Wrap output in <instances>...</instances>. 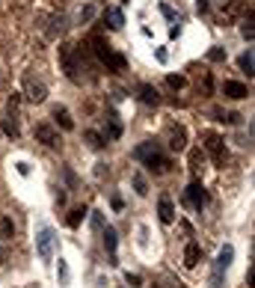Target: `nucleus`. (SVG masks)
I'll use <instances>...</instances> for the list:
<instances>
[{"label": "nucleus", "mask_w": 255, "mask_h": 288, "mask_svg": "<svg viewBox=\"0 0 255 288\" xmlns=\"http://www.w3.org/2000/svg\"><path fill=\"white\" fill-rule=\"evenodd\" d=\"M134 158L143 160V163H146V169H149V172H155V175L169 172V158L160 152V146L155 143V140H146L143 146H137V149H134Z\"/></svg>", "instance_id": "1"}, {"label": "nucleus", "mask_w": 255, "mask_h": 288, "mask_svg": "<svg viewBox=\"0 0 255 288\" xmlns=\"http://www.w3.org/2000/svg\"><path fill=\"white\" fill-rule=\"evenodd\" d=\"M92 51H95L98 60L107 65V71H125L128 60L122 57V54H116V51H113V45H107L101 36H95V39H92Z\"/></svg>", "instance_id": "2"}, {"label": "nucleus", "mask_w": 255, "mask_h": 288, "mask_svg": "<svg viewBox=\"0 0 255 288\" xmlns=\"http://www.w3.org/2000/svg\"><path fill=\"white\" fill-rule=\"evenodd\" d=\"M231 258H234V247H231V244H225L223 250H220V256H217V261H214L211 288H223V276H225V270H228V264H231Z\"/></svg>", "instance_id": "3"}, {"label": "nucleus", "mask_w": 255, "mask_h": 288, "mask_svg": "<svg viewBox=\"0 0 255 288\" xmlns=\"http://www.w3.org/2000/svg\"><path fill=\"white\" fill-rule=\"evenodd\" d=\"M54 244H57V238H54V229H51V226H39L36 247H39V258H42L45 264H51V258H54Z\"/></svg>", "instance_id": "4"}, {"label": "nucleus", "mask_w": 255, "mask_h": 288, "mask_svg": "<svg viewBox=\"0 0 255 288\" xmlns=\"http://www.w3.org/2000/svg\"><path fill=\"white\" fill-rule=\"evenodd\" d=\"M184 196H187L193 211H205V208H208V190H205V184H202L199 178H193L190 184H187Z\"/></svg>", "instance_id": "5"}, {"label": "nucleus", "mask_w": 255, "mask_h": 288, "mask_svg": "<svg viewBox=\"0 0 255 288\" xmlns=\"http://www.w3.org/2000/svg\"><path fill=\"white\" fill-rule=\"evenodd\" d=\"M205 149L211 152V160H214L217 166H225V143H223L220 134L208 131V134H205Z\"/></svg>", "instance_id": "6"}, {"label": "nucleus", "mask_w": 255, "mask_h": 288, "mask_svg": "<svg viewBox=\"0 0 255 288\" xmlns=\"http://www.w3.org/2000/svg\"><path fill=\"white\" fill-rule=\"evenodd\" d=\"M60 60H63V68L71 80H80V65H77V57H74V45H63L60 48Z\"/></svg>", "instance_id": "7"}, {"label": "nucleus", "mask_w": 255, "mask_h": 288, "mask_svg": "<svg viewBox=\"0 0 255 288\" xmlns=\"http://www.w3.org/2000/svg\"><path fill=\"white\" fill-rule=\"evenodd\" d=\"M158 217H160V223H163V226L175 223V205H172V199H169V196H160V199H158Z\"/></svg>", "instance_id": "8"}, {"label": "nucleus", "mask_w": 255, "mask_h": 288, "mask_svg": "<svg viewBox=\"0 0 255 288\" xmlns=\"http://www.w3.org/2000/svg\"><path fill=\"white\" fill-rule=\"evenodd\" d=\"M36 140H42V143H45V146H51V149H57V146H60V134L51 128V125H45V122H42V125H36Z\"/></svg>", "instance_id": "9"}, {"label": "nucleus", "mask_w": 255, "mask_h": 288, "mask_svg": "<svg viewBox=\"0 0 255 288\" xmlns=\"http://www.w3.org/2000/svg\"><path fill=\"white\" fill-rule=\"evenodd\" d=\"M104 247H107V253H110V264H119V258H116L119 235H116V229H113V226H107V229H104Z\"/></svg>", "instance_id": "10"}, {"label": "nucleus", "mask_w": 255, "mask_h": 288, "mask_svg": "<svg viewBox=\"0 0 255 288\" xmlns=\"http://www.w3.org/2000/svg\"><path fill=\"white\" fill-rule=\"evenodd\" d=\"M137 92H140V101H143V104H152V107H158L160 104V92L152 86V83H140Z\"/></svg>", "instance_id": "11"}, {"label": "nucleus", "mask_w": 255, "mask_h": 288, "mask_svg": "<svg viewBox=\"0 0 255 288\" xmlns=\"http://www.w3.org/2000/svg\"><path fill=\"white\" fill-rule=\"evenodd\" d=\"M184 146H187L184 128H181V125H172V128H169V149H172V152H181Z\"/></svg>", "instance_id": "12"}, {"label": "nucleus", "mask_w": 255, "mask_h": 288, "mask_svg": "<svg viewBox=\"0 0 255 288\" xmlns=\"http://www.w3.org/2000/svg\"><path fill=\"white\" fill-rule=\"evenodd\" d=\"M223 95H225V98H234V101H240V98L249 95V89H246L243 83H237V80H225V83H223Z\"/></svg>", "instance_id": "13"}, {"label": "nucleus", "mask_w": 255, "mask_h": 288, "mask_svg": "<svg viewBox=\"0 0 255 288\" xmlns=\"http://www.w3.org/2000/svg\"><path fill=\"white\" fill-rule=\"evenodd\" d=\"M202 261V247H199V241H187V247H184V264L187 267H196Z\"/></svg>", "instance_id": "14"}, {"label": "nucleus", "mask_w": 255, "mask_h": 288, "mask_svg": "<svg viewBox=\"0 0 255 288\" xmlns=\"http://www.w3.org/2000/svg\"><path fill=\"white\" fill-rule=\"evenodd\" d=\"M104 21H107L110 30H119V27L125 24V15H122V9H107V12H104Z\"/></svg>", "instance_id": "15"}, {"label": "nucleus", "mask_w": 255, "mask_h": 288, "mask_svg": "<svg viewBox=\"0 0 255 288\" xmlns=\"http://www.w3.org/2000/svg\"><path fill=\"white\" fill-rule=\"evenodd\" d=\"M54 119H57V125L63 131H74V122H71V116H68L65 107H57V110H54Z\"/></svg>", "instance_id": "16"}, {"label": "nucleus", "mask_w": 255, "mask_h": 288, "mask_svg": "<svg viewBox=\"0 0 255 288\" xmlns=\"http://www.w3.org/2000/svg\"><path fill=\"white\" fill-rule=\"evenodd\" d=\"M116 137H122V122H119V116L113 113V116H110V125H107V134H104V140H116Z\"/></svg>", "instance_id": "17"}, {"label": "nucleus", "mask_w": 255, "mask_h": 288, "mask_svg": "<svg viewBox=\"0 0 255 288\" xmlns=\"http://www.w3.org/2000/svg\"><path fill=\"white\" fill-rule=\"evenodd\" d=\"M83 140H86V143H89L92 149H104V146H107L104 134H98V131H86V134H83Z\"/></svg>", "instance_id": "18"}, {"label": "nucleus", "mask_w": 255, "mask_h": 288, "mask_svg": "<svg viewBox=\"0 0 255 288\" xmlns=\"http://www.w3.org/2000/svg\"><path fill=\"white\" fill-rule=\"evenodd\" d=\"M237 65H240V68H243V71H246V74H249V77H252V71H255V60H252V51H246V54H240V57H237Z\"/></svg>", "instance_id": "19"}, {"label": "nucleus", "mask_w": 255, "mask_h": 288, "mask_svg": "<svg viewBox=\"0 0 255 288\" xmlns=\"http://www.w3.org/2000/svg\"><path fill=\"white\" fill-rule=\"evenodd\" d=\"M45 92H48V89H45L42 83H30V89H27V98L39 104V101H45Z\"/></svg>", "instance_id": "20"}, {"label": "nucleus", "mask_w": 255, "mask_h": 288, "mask_svg": "<svg viewBox=\"0 0 255 288\" xmlns=\"http://www.w3.org/2000/svg\"><path fill=\"white\" fill-rule=\"evenodd\" d=\"M83 217H86V208H74V211H71V214H68V220H65V223L71 226V229H77V226H80V220H83Z\"/></svg>", "instance_id": "21"}, {"label": "nucleus", "mask_w": 255, "mask_h": 288, "mask_svg": "<svg viewBox=\"0 0 255 288\" xmlns=\"http://www.w3.org/2000/svg\"><path fill=\"white\" fill-rule=\"evenodd\" d=\"M57 276H60V285H68V264H65V258H60V270H57Z\"/></svg>", "instance_id": "22"}, {"label": "nucleus", "mask_w": 255, "mask_h": 288, "mask_svg": "<svg viewBox=\"0 0 255 288\" xmlns=\"http://www.w3.org/2000/svg\"><path fill=\"white\" fill-rule=\"evenodd\" d=\"M166 83H169L172 89H184V83H187V80H184L181 74H169V77H166Z\"/></svg>", "instance_id": "23"}, {"label": "nucleus", "mask_w": 255, "mask_h": 288, "mask_svg": "<svg viewBox=\"0 0 255 288\" xmlns=\"http://www.w3.org/2000/svg\"><path fill=\"white\" fill-rule=\"evenodd\" d=\"M134 187H137V193H140V196H146V193H149V187H146V178H143L140 172L134 175Z\"/></svg>", "instance_id": "24"}, {"label": "nucleus", "mask_w": 255, "mask_h": 288, "mask_svg": "<svg viewBox=\"0 0 255 288\" xmlns=\"http://www.w3.org/2000/svg\"><path fill=\"white\" fill-rule=\"evenodd\" d=\"M3 134H6V137H18V125H15L12 119H6V122H3Z\"/></svg>", "instance_id": "25"}, {"label": "nucleus", "mask_w": 255, "mask_h": 288, "mask_svg": "<svg viewBox=\"0 0 255 288\" xmlns=\"http://www.w3.org/2000/svg\"><path fill=\"white\" fill-rule=\"evenodd\" d=\"M240 33H243V39H249V42H252V39H255V27H252V15H249V21H246V24H243V30H240Z\"/></svg>", "instance_id": "26"}, {"label": "nucleus", "mask_w": 255, "mask_h": 288, "mask_svg": "<svg viewBox=\"0 0 255 288\" xmlns=\"http://www.w3.org/2000/svg\"><path fill=\"white\" fill-rule=\"evenodd\" d=\"M208 57H211L214 63H220V60H223V57H225V51H223V48H214V51H211Z\"/></svg>", "instance_id": "27"}, {"label": "nucleus", "mask_w": 255, "mask_h": 288, "mask_svg": "<svg viewBox=\"0 0 255 288\" xmlns=\"http://www.w3.org/2000/svg\"><path fill=\"white\" fill-rule=\"evenodd\" d=\"M0 232H3V235H12V232H15L12 220H3V223H0Z\"/></svg>", "instance_id": "28"}, {"label": "nucleus", "mask_w": 255, "mask_h": 288, "mask_svg": "<svg viewBox=\"0 0 255 288\" xmlns=\"http://www.w3.org/2000/svg\"><path fill=\"white\" fill-rule=\"evenodd\" d=\"M92 15H95V9H92V6H86V9H80V21H89Z\"/></svg>", "instance_id": "29"}, {"label": "nucleus", "mask_w": 255, "mask_h": 288, "mask_svg": "<svg viewBox=\"0 0 255 288\" xmlns=\"http://www.w3.org/2000/svg\"><path fill=\"white\" fill-rule=\"evenodd\" d=\"M92 226H95L98 232H101V229H104V217H101V214H98V211H95V214H92Z\"/></svg>", "instance_id": "30"}, {"label": "nucleus", "mask_w": 255, "mask_h": 288, "mask_svg": "<svg viewBox=\"0 0 255 288\" xmlns=\"http://www.w3.org/2000/svg\"><path fill=\"white\" fill-rule=\"evenodd\" d=\"M125 279L131 282V285H140V276H137V273H125Z\"/></svg>", "instance_id": "31"}]
</instances>
